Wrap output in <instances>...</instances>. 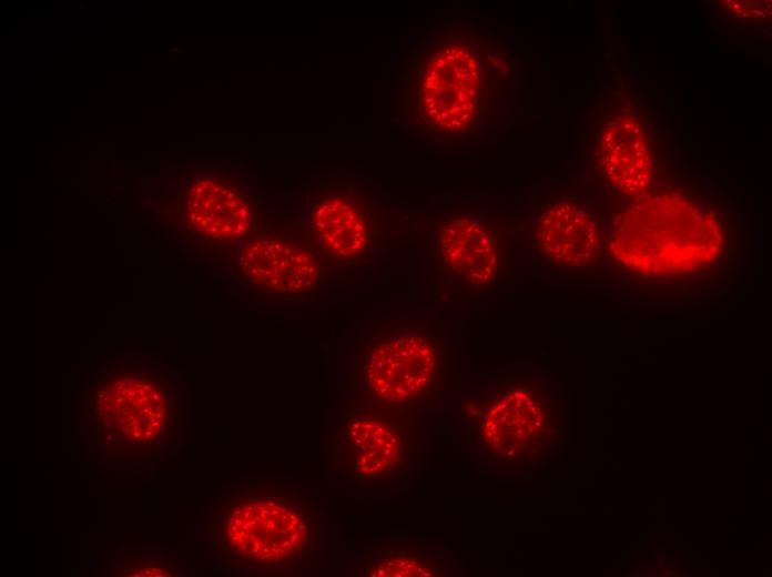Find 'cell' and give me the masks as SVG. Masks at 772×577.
I'll return each instance as SVG.
<instances>
[{
  "mask_svg": "<svg viewBox=\"0 0 772 577\" xmlns=\"http://www.w3.org/2000/svg\"><path fill=\"white\" fill-rule=\"evenodd\" d=\"M408 60V121L423 139L463 135L491 120L506 73L498 39L464 23L435 28Z\"/></svg>",
  "mask_w": 772,
  "mask_h": 577,
  "instance_id": "6da1fadb",
  "label": "cell"
},
{
  "mask_svg": "<svg viewBox=\"0 0 772 577\" xmlns=\"http://www.w3.org/2000/svg\"><path fill=\"white\" fill-rule=\"evenodd\" d=\"M324 527L323 507L307 485L271 476L233 497L219 538L246 573L303 575L321 563Z\"/></svg>",
  "mask_w": 772,
  "mask_h": 577,
  "instance_id": "7a4b0ae2",
  "label": "cell"
},
{
  "mask_svg": "<svg viewBox=\"0 0 772 577\" xmlns=\"http://www.w3.org/2000/svg\"><path fill=\"white\" fill-rule=\"evenodd\" d=\"M717 219L676 192L642 196L614 222L611 250L627 266L650 274H683L722 249Z\"/></svg>",
  "mask_w": 772,
  "mask_h": 577,
  "instance_id": "3957f363",
  "label": "cell"
},
{
  "mask_svg": "<svg viewBox=\"0 0 772 577\" xmlns=\"http://www.w3.org/2000/svg\"><path fill=\"white\" fill-rule=\"evenodd\" d=\"M440 361L439 345L427 324H388L374 333L362 354V383L382 403H410L436 384Z\"/></svg>",
  "mask_w": 772,
  "mask_h": 577,
  "instance_id": "277c9868",
  "label": "cell"
},
{
  "mask_svg": "<svg viewBox=\"0 0 772 577\" xmlns=\"http://www.w3.org/2000/svg\"><path fill=\"white\" fill-rule=\"evenodd\" d=\"M236 267L256 295L271 303L315 297L333 277L306 236L296 239L273 231L254 233L243 241Z\"/></svg>",
  "mask_w": 772,
  "mask_h": 577,
  "instance_id": "5b68a950",
  "label": "cell"
},
{
  "mask_svg": "<svg viewBox=\"0 0 772 577\" xmlns=\"http://www.w3.org/2000/svg\"><path fill=\"white\" fill-rule=\"evenodd\" d=\"M306 237L334 273L335 269L370 254L374 227L362 201L353 193L326 188L307 201Z\"/></svg>",
  "mask_w": 772,
  "mask_h": 577,
  "instance_id": "8992f818",
  "label": "cell"
},
{
  "mask_svg": "<svg viewBox=\"0 0 772 577\" xmlns=\"http://www.w3.org/2000/svg\"><path fill=\"white\" fill-rule=\"evenodd\" d=\"M252 200L237 183L212 175L196 178L184 198V222L193 236L211 244H242L254 234Z\"/></svg>",
  "mask_w": 772,
  "mask_h": 577,
  "instance_id": "52a82bcc",
  "label": "cell"
},
{
  "mask_svg": "<svg viewBox=\"0 0 772 577\" xmlns=\"http://www.w3.org/2000/svg\"><path fill=\"white\" fill-rule=\"evenodd\" d=\"M402 447L400 434L392 422L356 413L342 423L335 448L337 466L355 478L377 479L396 466Z\"/></svg>",
  "mask_w": 772,
  "mask_h": 577,
  "instance_id": "ba28073f",
  "label": "cell"
},
{
  "mask_svg": "<svg viewBox=\"0 0 772 577\" xmlns=\"http://www.w3.org/2000/svg\"><path fill=\"white\" fill-rule=\"evenodd\" d=\"M601 166L606 178L622 193L642 196L652 179L649 144L640 122L630 113H618L601 134Z\"/></svg>",
  "mask_w": 772,
  "mask_h": 577,
  "instance_id": "9c48e42d",
  "label": "cell"
},
{
  "mask_svg": "<svg viewBox=\"0 0 772 577\" xmlns=\"http://www.w3.org/2000/svg\"><path fill=\"white\" fill-rule=\"evenodd\" d=\"M537 242L545 255L561 266H588L599 253L596 221L587 210L570 202L556 203L540 215Z\"/></svg>",
  "mask_w": 772,
  "mask_h": 577,
  "instance_id": "30bf717a",
  "label": "cell"
},
{
  "mask_svg": "<svg viewBox=\"0 0 772 577\" xmlns=\"http://www.w3.org/2000/svg\"><path fill=\"white\" fill-rule=\"evenodd\" d=\"M444 264L470 284L488 283L497 266L496 245L488 230L471 216H457L440 233Z\"/></svg>",
  "mask_w": 772,
  "mask_h": 577,
  "instance_id": "8fae6325",
  "label": "cell"
},
{
  "mask_svg": "<svg viewBox=\"0 0 772 577\" xmlns=\"http://www.w3.org/2000/svg\"><path fill=\"white\" fill-rule=\"evenodd\" d=\"M542 412L532 393L510 389L494 399L482 423V438L499 455H511L539 427Z\"/></svg>",
  "mask_w": 772,
  "mask_h": 577,
  "instance_id": "7c38bea8",
  "label": "cell"
},
{
  "mask_svg": "<svg viewBox=\"0 0 772 577\" xmlns=\"http://www.w3.org/2000/svg\"><path fill=\"white\" fill-rule=\"evenodd\" d=\"M362 575L367 576H433L434 570L416 555L394 551L368 564Z\"/></svg>",
  "mask_w": 772,
  "mask_h": 577,
  "instance_id": "4fadbf2b",
  "label": "cell"
}]
</instances>
